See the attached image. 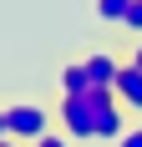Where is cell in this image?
Wrapping results in <instances>:
<instances>
[{
    "label": "cell",
    "mask_w": 142,
    "mask_h": 147,
    "mask_svg": "<svg viewBox=\"0 0 142 147\" xmlns=\"http://www.w3.org/2000/svg\"><path fill=\"white\" fill-rule=\"evenodd\" d=\"M112 102H117V91H107V86H91L86 96H61L56 102L61 132L71 142H97V117H101V107H112Z\"/></svg>",
    "instance_id": "1"
},
{
    "label": "cell",
    "mask_w": 142,
    "mask_h": 147,
    "mask_svg": "<svg viewBox=\"0 0 142 147\" xmlns=\"http://www.w3.org/2000/svg\"><path fill=\"white\" fill-rule=\"evenodd\" d=\"M51 117H56V112H46L41 102H10V107H5L10 137H15V142H26V147H36L46 132H56V127H51Z\"/></svg>",
    "instance_id": "2"
},
{
    "label": "cell",
    "mask_w": 142,
    "mask_h": 147,
    "mask_svg": "<svg viewBox=\"0 0 142 147\" xmlns=\"http://www.w3.org/2000/svg\"><path fill=\"white\" fill-rule=\"evenodd\" d=\"M117 102L127 107V112H137L142 117V66H132V61H122V71H117Z\"/></svg>",
    "instance_id": "3"
},
{
    "label": "cell",
    "mask_w": 142,
    "mask_h": 147,
    "mask_svg": "<svg viewBox=\"0 0 142 147\" xmlns=\"http://www.w3.org/2000/svg\"><path fill=\"white\" fill-rule=\"evenodd\" d=\"M117 71H122V56H112V51H91L86 56V76H91V86H117Z\"/></svg>",
    "instance_id": "4"
},
{
    "label": "cell",
    "mask_w": 142,
    "mask_h": 147,
    "mask_svg": "<svg viewBox=\"0 0 142 147\" xmlns=\"http://www.w3.org/2000/svg\"><path fill=\"white\" fill-rule=\"evenodd\" d=\"M56 81H61V96H86V91H91V76H86V61H66Z\"/></svg>",
    "instance_id": "5"
},
{
    "label": "cell",
    "mask_w": 142,
    "mask_h": 147,
    "mask_svg": "<svg viewBox=\"0 0 142 147\" xmlns=\"http://www.w3.org/2000/svg\"><path fill=\"white\" fill-rule=\"evenodd\" d=\"M132 10V0H97V20H107V26H122Z\"/></svg>",
    "instance_id": "6"
},
{
    "label": "cell",
    "mask_w": 142,
    "mask_h": 147,
    "mask_svg": "<svg viewBox=\"0 0 142 147\" xmlns=\"http://www.w3.org/2000/svg\"><path fill=\"white\" fill-rule=\"evenodd\" d=\"M127 30H137V41H142V0H132V10H127V20H122Z\"/></svg>",
    "instance_id": "7"
},
{
    "label": "cell",
    "mask_w": 142,
    "mask_h": 147,
    "mask_svg": "<svg viewBox=\"0 0 142 147\" xmlns=\"http://www.w3.org/2000/svg\"><path fill=\"white\" fill-rule=\"evenodd\" d=\"M117 147H142V122H132L127 132H122V142H117Z\"/></svg>",
    "instance_id": "8"
},
{
    "label": "cell",
    "mask_w": 142,
    "mask_h": 147,
    "mask_svg": "<svg viewBox=\"0 0 142 147\" xmlns=\"http://www.w3.org/2000/svg\"><path fill=\"white\" fill-rule=\"evenodd\" d=\"M36 147H76V142H71L66 132H46V137H41V142H36Z\"/></svg>",
    "instance_id": "9"
},
{
    "label": "cell",
    "mask_w": 142,
    "mask_h": 147,
    "mask_svg": "<svg viewBox=\"0 0 142 147\" xmlns=\"http://www.w3.org/2000/svg\"><path fill=\"white\" fill-rule=\"evenodd\" d=\"M10 137V122H5V107H0V142Z\"/></svg>",
    "instance_id": "10"
},
{
    "label": "cell",
    "mask_w": 142,
    "mask_h": 147,
    "mask_svg": "<svg viewBox=\"0 0 142 147\" xmlns=\"http://www.w3.org/2000/svg\"><path fill=\"white\" fill-rule=\"evenodd\" d=\"M127 61H132V66H142V41L132 46V56H127Z\"/></svg>",
    "instance_id": "11"
},
{
    "label": "cell",
    "mask_w": 142,
    "mask_h": 147,
    "mask_svg": "<svg viewBox=\"0 0 142 147\" xmlns=\"http://www.w3.org/2000/svg\"><path fill=\"white\" fill-rule=\"evenodd\" d=\"M0 147H26V142H15V137H5V142H0Z\"/></svg>",
    "instance_id": "12"
}]
</instances>
